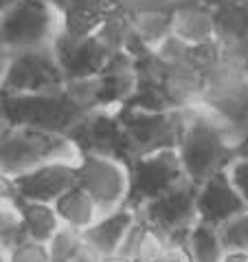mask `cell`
<instances>
[{
	"label": "cell",
	"instance_id": "obj_1",
	"mask_svg": "<svg viewBox=\"0 0 248 262\" xmlns=\"http://www.w3.org/2000/svg\"><path fill=\"white\" fill-rule=\"evenodd\" d=\"M233 135L237 133L231 123H226L213 111L211 115H204L193 111L191 106L187 108V126L178 152L187 177L195 185H202L226 165L242 159V141H233Z\"/></svg>",
	"mask_w": 248,
	"mask_h": 262
},
{
	"label": "cell",
	"instance_id": "obj_2",
	"mask_svg": "<svg viewBox=\"0 0 248 262\" xmlns=\"http://www.w3.org/2000/svg\"><path fill=\"white\" fill-rule=\"evenodd\" d=\"M90 113L70 93H3V126L9 128H38L48 133L66 135L75 123Z\"/></svg>",
	"mask_w": 248,
	"mask_h": 262
},
{
	"label": "cell",
	"instance_id": "obj_3",
	"mask_svg": "<svg viewBox=\"0 0 248 262\" xmlns=\"http://www.w3.org/2000/svg\"><path fill=\"white\" fill-rule=\"evenodd\" d=\"M51 161H79L77 145L60 133L3 126L0 165L5 177H18Z\"/></svg>",
	"mask_w": 248,
	"mask_h": 262
},
{
	"label": "cell",
	"instance_id": "obj_4",
	"mask_svg": "<svg viewBox=\"0 0 248 262\" xmlns=\"http://www.w3.org/2000/svg\"><path fill=\"white\" fill-rule=\"evenodd\" d=\"M187 108H176L167 113H147L126 106L116 108V115L128 133L132 163L158 150L178 148L187 126Z\"/></svg>",
	"mask_w": 248,
	"mask_h": 262
},
{
	"label": "cell",
	"instance_id": "obj_5",
	"mask_svg": "<svg viewBox=\"0 0 248 262\" xmlns=\"http://www.w3.org/2000/svg\"><path fill=\"white\" fill-rule=\"evenodd\" d=\"M66 89V77L51 45L5 53L3 93H57Z\"/></svg>",
	"mask_w": 248,
	"mask_h": 262
},
{
	"label": "cell",
	"instance_id": "obj_6",
	"mask_svg": "<svg viewBox=\"0 0 248 262\" xmlns=\"http://www.w3.org/2000/svg\"><path fill=\"white\" fill-rule=\"evenodd\" d=\"M55 9L46 0H18L3 9L0 42L5 53L46 47L55 38Z\"/></svg>",
	"mask_w": 248,
	"mask_h": 262
},
{
	"label": "cell",
	"instance_id": "obj_7",
	"mask_svg": "<svg viewBox=\"0 0 248 262\" xmlns=\"http://www.w3.org/2000/svg\"><path fill=\"white\" fill-rule=\"evenodd\" d=\"M66 137L77 145L79 155H99L114 159L126 167L132 165L128 133L116 108H92L68 130Z\"/></svg>",
	"mask_w": 248,
	"mask_h": 262
},
{
	"label": "cell",
	"instance_id": "obj_8",
	"mask_svg": "<svg viewBox=\"0 0 248 262\" xmlns=\"http://www.w3.org/2000/svg\"><path fill=\"white\" fill-rule=\"evenodd\" d=\"M130 187L121 207L138 212L145 203L171 190L182 179H187L178 148L158 150L154 155L141 157L128 167Z\"/></svg>",
	"mask_w": 248,
	"mask_h": 262
},
{
	"label": "cell",
	"instance_id": "obj_9",
	"mask_svg": "<svg viewBox=\"0 0 248 262\" xmlns=\"http://www.w3.org/2000/svg\"><path fill=\"white\" fill-rule=\"evenodd\" d=\"M198 192L200 185H195L191 179H182L171 190L147 201L136 212V218L150 225L152 229L160 231L167 240L182 229L195 227L198 216Z\"/></svg>",
	"mask_w": 248,
	"mask_h": 262
},
{
	"label": "cell",
	"instance_id": "obj_10",
	"mask_svg": "<svg viewBox=\"0 0 248 262\" xmlns=\"http://www.w3.org/2000/svg\"><path fill=\"white\" fill-rule=\"evenodd\" d=\"M79 185L90 194L99 209V218L116 212L128 196V167L108 157L79 155Z\"/></svg>",
	"mask_w": 248,
	"mask_h": 262
},
{
	"label": "cell",
	"instance_id": "obj_11",
	"mask_svg": "<svg viewBox=\"0 0 248 262\" xmlns=\"http://www.w3.org/2000/svg\"><path fill=\"white\" fill-rule=\"evenodd\" d=\"M51 47L55 51V57L64 71L66 82L97 77L114 53L97 33L77 38V35L66 33L62 27L57 29Z\"/></svg>",
	"mask_w": 248,
	"mask_h": 262
},
{
	"label": "cell",
	"instance_id": "obj_12",
	"mask_svg": "<svg viewBox=\"0 0 248 262\" xmlns=\"http://www.w3.org/2000/svg\"><path fill=\"white\" fill-rule=\"evenodd\" d=\"M7 179H9L13 192H18L24 199L55 203L60 196L79 185V161H51L35 170Z\"/></svg>",
	"mask_w": 248,
	"mask_h": 262
},
{
	"label": "cell",
	"instance_id": "obj_13",
	"mask_svg": "<svg viewBox=\"0 0 248 262\" xmlns=\"http://www.w3.org/2000/svg\"><path fill=\"white\" fill-rule=\"evenodd\" d=\"M246 209H248V203L244 201V196L235 190V185H233V181H231V174L226 170H220L200 185L198 216L202 223L220 227L229 218L242 214Z\"/></svg>",
	"mask_w": 248,
	"mask_h": 262
},
{
	"label": "cell",
	"instance_id": "obj_14",
	"mask_svg": "<svg viewBox=\"0 0 248 262\" xmlns=\"http://www.w3.org/2000/svg\"><path fill=\"white\" fill-rule=\"evenodd\" d=\"M136 89L134 60L126 49L114 51L104 71L97 75V108H119Z\"/></svg>",
	"mask_w": 248,
	"mask_h": 262
},
{
	"label": "cell",
	"instance_id": "obj_15",
	"mask_svg": "<svg viewBox=\"0 0 248 262\" xmlns=\"http://www.w3.org/2000/svg\"><path fill=\"white\" fill-rule=\"evenodd\" d=\"M3 201H11L18 207L20 216L24 218V225L29 229V236L35 243L48 245L51 238L57 234L60 229V221L55 207H51V203H40V201H31L20 196L18 192H13V187L9 183V179L3 177Z\"/></svg>",
	"mask_w": 248,
	"mask_h": 262
},
{
	"label": "cell",
	"instance_id": "obj_16",
	"mask_svg": "<svg viewBox=\"0 0 248 262\" xmlns=\"http://www.w3.org/2000/svg\"><path fill=\"white\" fill-rule=\"evenodd\" d=\"M134 223H136V212H132V209H128V207H119L116 212L101 216L94 225H90L88 229H84V238L101 256L108 258L119 251L121 243L126 240L128 231L132 229Z\"/></svg>",
	"mask_w": 248,
	"mask_h": 262
},
{
	"label": "cell",
	"instance_id": "obj_17",
	"mask_svg": "<svg viewBox=\"0 0 248 262\" xmlns=\"http://www.w3.org/2000/svg\"><path fill=\"white\" fill-rule=\"evenodd\" d=\"M171 33H176L189 45H198L215 38L213 13L204 7L200 0H187L180 3L171 18Z\"/></svg>",
	"mask_w": 248,
	"mask_h": 262
},
{
	"label": "cell",
	"instance_id": "obj_18",
	"mask_svg": "<svg viewBox=\"0 0 248 262\" xmlns=\"http://www.w3.org/2000/svg\"><path fill=\"white\" fill-rule=\"evenodd\" d=\"M213 13L215 38L222 40L226 47L235 45L248 33V0H224L217 5Z\"/></svg>",
	"mask_w": 248,
	"mask_h": 262
},
{
	"label": "cell",
	"instance_id": "obj_19",
	"mask_svg": "<svg viewBox=\"0 0 248 262\" xmlns=\"http://www.w3.org/2000/svg\"><path fill=\"white\" fill-rule=\"evenodd\" d=\"M53 207L64 223L82 231L97 223V216H99V209L94 205V201L82 185H75L64 196H60L53 203Z\"/></svg>",
	"mask_w": 248,
	"mask_h": 262
},
{
	"label": "cell",
	"instance_id": "obj_20",
	"mask_svg": "<svg viewBox=\"0 0 248 262\" xmlns=\"http://www.w3.org/2000/svg\"><path fill=\"white\" fill-rule=\"evenodd\" d=\"M189 256L191 262H222L224 247L215 225L198 221L189 238Z\"/></svg>",
	"mask_w": 248,
	"mask_h": 262
},
{
	"label": "cell",
	"instance_id": "obj_21",
	"mask_svg": "<svg viewBox=\"0 0 248 262\" xmlns=\"http://www.w3.org/2000/svg\"><path fill=\"white\" fill-rule=\"evenodd\" d=\"M0 236H3V251L11 253L31 240L29 229L24 225V218L20 216L18 207L11 201H3V216H0Z\"/></svg>",
	"mask_w": 248,
	"mask_h": 262
},
{
	"label": "cell",
	"instance_id": "obj_22",
	"mask_svg": "<svg viewBox=\"0 0 248 262\" xmlns=\"http://www.w3.org/2000/svg\"><path fill=\"white\" fill-rule=\"evenodd\" d=\"M82 245H84V231L66 225V227L57 229V234L51 238L46 247L53 262H70Z\"/></svg>",
	"mask_w": 248,
	"mask_h": 262
},
{
	"label": "cell",
	"instance_id": "obj_23",
	"mask_svg": "<svg viewBox=\"0 0 248 262\" xmlns=\"http://www.w3.org/2000/svg\"><path fill=\"white\" fill-rule=\"evenodd\" d=\"M224 253L229 251H248V209L229 218L217 227Z\"/></svg>",
	"mask_w": 248,
	"mask_h": 262
},
{
	"label": "cell",
	"instance_id": "obj_24",
	"mask_svg": "<svg viewBox=\"0 0 248 262\" xmlns=\"http://www.w3.org/2000/svg\"><path fill=\"white\" fill-rule=\"evenodd\" d=\"M3 256H5L3 262H53L48 253V247L42 243H35V240H29V243L20 245L11 253L3 251Z\"/></svg>",
	"mask_w": 248,
	"mask_h": 262
},
{
	"label": "cell",
	"instance_id": "obj_25",
	"mask_svg": "<svg viewBox=\"0 0 248 262\" xmlns=\"http://www.w3.org/2000/svg\"><path fill=\"white\" fill-rule=\"evenodd\" d=\"M231 181L235 185V190L244 196V201L248 203V157L237 159L231 165Z\"/></svg>",
	"mask_w": 248,
	"mask_h": 262
},
{
	"label": "cell",
	"instance_id": "obj_26",
	"mask_svg": "<svg viewBox=\"0 0 248 262\" xmlns=\"http://www.w3.org/2000/svg\"><path fill=\"white\" fill-rule=\"evenodd\" d=\"M226 51H229V57H231V60L235 62L237 67L248 75V33H246L239 42H235V45L226 47Z\"/></svg>",
	"mask_w": 248,
	"mask_h": 262
},
{
	"label": "cell",
	"instance_id": "obj_27",
	"mask_svg": "<svg viewBox=\"0 0 248 262\" xmlns=\"http://www.w3.org/2000/svg\"><path fill=\"white\" fill-rule=\"evenodd\" d=\"M222 262H248V251H229Z\"/></svg>",
	"mask_w": 248,
	"mask_h": 262
},
{
	"label": "cell",
	"instance_id": "obj_28",
	"mask_svg": "<svg viewBox=\"0 0 248 262\" xmlns=\"http://www.w3.org/2000/svg\"><path fill=\"white\" fill-rule=\"evenodd\" d=\"M46 3L51 5V7H53V9L57 11V13H62L64 9H66V7H68V3H70V0H46Z\"/></svg>",
	"mask_w": 248,
	"mask_h": 262
},
{
	"label": "cell",
	"instance_id": "obj_29",
	"mask_svg": "<svg viewBox=\"0 0 248 262\" xmlns=\"http://www.w3.org/2000/svg\"><path fill=\"white\" fill-rule=\"evenodd\" d=\"M13 3H18V0H0V9H7V7H11Z\"/></svg>",
	"mask_w": 248,
	"mask_h": 262
}]
</instances>
